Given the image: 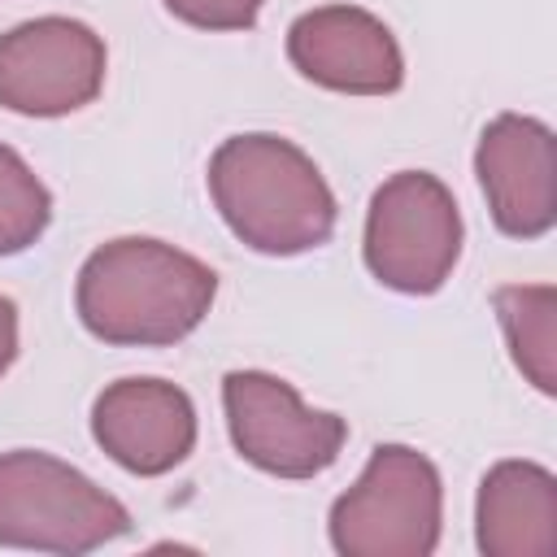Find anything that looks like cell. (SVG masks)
Returning <instances> with one entry per match:
<instances>
[{
  "label": "cell",
  "mask_w": 557,
  "mask_h": 557,
  "mask_svg": "<svg viewBox=\"0 0 557 557\" xmlns=\"http://www.w3.org/2000/svg\"><path fill=\"white\" fill-rule=\"evenodd\" d=\"M209 196L239 244L265 257H300L335 235V191L313 157L270 131H244L213 148Z\"/></svg>",
  "instance_id": "obj_2"
},
{
  "label": "cell",
  "mask_w": 557,
  "mask_h": 557,
  "mask_svg": "<svg viewBox=\"0 0 557 557\" xmlns=\"http://www.w3.org/2000/svg\"><path fill=\"white\" fill-rule=\"evenodd\" d=\"M131 531V509L78 466L39 453H0V548L83 557Z\"/></svg>",
  "instance_id": "obj_3"
},
{
  "label": "cell",
  "mask_w": 557,
  "mask_h": 557,
  "mask_svg": "<svg viewBox=\"0 0 557 557\" xmlns=\"http://www.w3.org/2000/svg\"><path fill=\"white\" fill-rule=\"evenodd\" d=\"M222 413L235 453L274 479H313L331 470L348 444V418L309 409L300 392L270 370H231L222 379Z\"/></svg>",
  "instance_id": "obj_6"
},
{
  "label": "cell",
  "mask_w": 557,
  "mask_h": 557,
  "mask_svg": "<svg viewBox=\"0 0 557 557\" xmlns=\"http://www.w3.org/2000/svg\"><path fill=\"white\" fill-rule=\"evenodd\" d=\"M440 531L444 479L413 444H379L326 518V535L339 557H431L440 548Z\"/></svg>",
  "instance_id": "obj_4"
},
{
  "label": "cell",
  "mask_w": 557,
  "mask_h": 557,
  "mask_svg": "<svg viewBox=\"0 0 557 557\" xmlns=\"http://www.w3.org/2000/svg\"><path fill=\"white\" fill-rule=\"evenodd\" d=\"M487 213L509 239H540L557 226V139L531 113H496L474 148Z\"/></svg>",
  "instance_id": "obj_9"
},
{
  "label": "cell",
  "mask_w": 557,
  "mask_h": 557,
  "mask_svg": "<svg viewBox=\"0 0 557 557\" xmlns=\"http://www.w3.org/2000/svg\"><path fill=\"white\" fill-rule=\"evenodd\" d=\"M474 540L487 557H553L557 548V479L527 457L496 461L474 500Z\"/></svg>",
  "instance_id": "obj_11"
},
{
  "label": "cell",
  "mask_w": 557,
  "mask_h": 557,
  "mask_svg": "<svg viewBox=\"0 0 557 557\" xmlns=\"http://www.w3.org/2000/svg\"><path fill=\"white\" fill-rule=\"evenodd\" d=\"M196 405L170 379H117L91 405V440L104 448L109 461L139 479H157L183 466L196 448Z\"/></svg>",
  "instance_id": "obj_10"
},
{
  "label": "cell",
  "mask_w": 557,
  "mask_h": 557,
  "mask_svg": "<svg viewBox=\"0 0 557 557\" xmlns=\"http://www.w3.org/2000/svg\"><path fill=\"white\" fill-rule=\"evenodd\" d=\"M13 361H17V305L0 296V379L13 370Z\"/></svg>",
  "instance_id": "obj_15"
},
{
  "label": "cell",
  "mask_w": 557,
  "mask_h": 557,
  "mask_svg": "<svg viewBox=\"0 0 557 557\" xmlns=\"http://www.w3.org/2000/svg\"><path fill=\"white\" fill-rule=\"evenodd\" d=\"M165 9L196 30H248L257 26L265 0H165Z\"/></svg>",
  "instance_id": "obj_14"
},
{
  "label": "cell",
  "mask_w": 557,
  "mask_h": 557,
  "mask_svg": "<svg viewBox=\"0 0 557 557\" xmlns=\"http://www.w3.org/2000/svg\"><path fill=\"white\" fill-rule=\"evenodd\" d=\"M109 48L78 17H30L0 35V104L22 117H65L104 91Z\"/></svg>",
  "instance_id": "obj_7"
},
{
  "label": "cell",
  "mask_w": 557,
  "mask_h": 557,
  "mask_svg": "<svg viewBox=\"0 0 557 557\" xmlns=\"http://www.w3.org/2000/svg\"><path fill=\"white\" fill-rule=\"evenodd\" d=\"M213 265L152 235L100 244L74 283L78 322L113 348H170L187 339L213 309Z\"/></svg>",
  "instance_id": "obj_1"
},
{
  "label": "cell",
  "mask_w": 557,
  "mask_h": 557,
  "mask_svg": "<svg viewBox=\"0 0 557 557\" xmlns=\"http://www.w3.org/2000/svg\"><path fill=\"white\" fill-rule=\"evenodd\" d=\"M466 226L444 178L400 170L383 178L366 209V270L400 296H435L461 261Z\"/></svg>",
  "instance_id": "obj_5"
},
{
  "label": "cell",
  "mask_w": 557,
  "mask_h": 557,
  "mask_svg": "<svg viewBox=\"0 0 557 557\" xmlns=\"http://www.w3.org/2000/svg\"><path fill=\"white\" fill-rule=\"evenodd\" d=\"M496 322L505 331L513 366L544 396L557 392V287L553 283H505L492 292Z\"/></svg>",
  "instance_id": "obj_12"
},
{
  "label": "cell",
  "mask_w": 557,
  "mask_h": 557,
  "mask_svg": "<svg viewBox=\"0 0 557 557\" xmlns=\"http://www.w3.org/2000/svg\"><path fill=\"white\" fill-rule=\"evenodd\" d=\"M287 61L313 87L339 96H392L405 83V52L383 17L361 4H318L287 26Z\"/></svg>",
  "instance_id": "obj_8"
},
{
  "label": "cell",
  "mask_w": 557,
  "mask_h": 557,
  "mask_svg": "<svg viewBox=\"0 0 557 557\" xmlns=\"http://www.w3.org/2000/svg\"><path fill=\"white\" fill-rule=\"evenodd\" d=\"M52 222V191L26 165V157L0 144V257H17Z\"/></svg>",
  "instance_id": "obj_13"
}]
</instances>
